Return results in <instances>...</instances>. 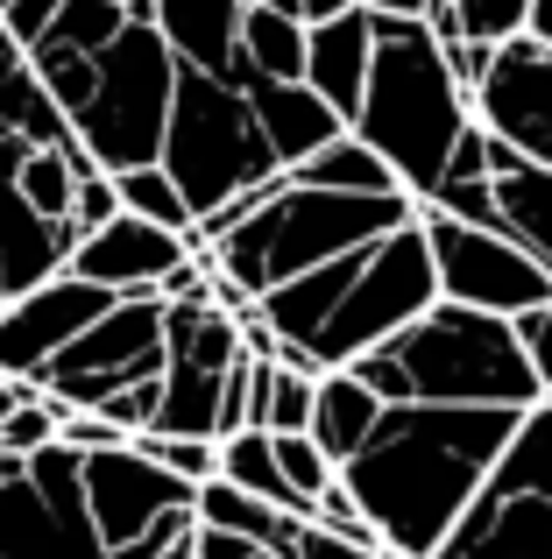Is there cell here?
Returning a JSON list of instances; mask_svg holds the SVG:
<instances>
[{
	"label": "cell",
	"mask_w": 552,
	"mask_h": 559,
	"mask_svg": "<svg viewBox=\"0 0 552 559\" xmlns=\"http://www.w3.org/2000/svg\"><path fill=\"white\" fill-rule=\"evenodd\" d=\"M383 396L375 390H361L347 369H326L319 376V404H312V439H319V453H326L333 467H347L361 453V439L375 432V418H383Z\"/></svg>",
	"instance_id": "7402d4cb"
},
{
	"label": "cell",
	"mask_w": 552,
	"mask_h": 559,
	"mask_svg": "<svg viewBox=\"0 0 552 559\" xmlns=\"http://www.w3.org/2000/svg\"><path fill=\"white\" fill-rule=\"evenodd\" d=\"M235 85L249 93V107H255V121H263V135H269V150H276L284 170H298L304 156H319L333 135H347V121L312 85H276V79H249V71H235Z\"/></svg>",
	"instance_id": "ffe728a7"
},
{
	"label": "cell",
	"mask_w": 552,
	"mask_h": 559,
	"mask_svg": "<svg viewBox=\"0 0 552 559\" xmlns=\"http://www.w3.org/2000/svg\"><path fill=\"white\" fill-rule=\"evenodd\" d=\"M8 8H14V0H0V14H8Z\"/></svg>",
	"instance_id": "ee69618b"
},
{
	"label": "cell",
	"mask_w": 552,
	"mask_h": 559,
	"mask_svg": "<svg viewBox=\"0 0 552 559\" xmlns=\"http://www.w3.org/2000/svg\"><path fill=\"white\" fill-rule=\"evenodd\" d=\"M164 178L184 191L199 234L213 219H227L235 205H249L263 185L284 178L263 121H255L249 93L235 79H206V71H178L170 93V128H164Z\"/></svg>",
	"instance_id": "8992f818"
},
{
	"label": "cell",
	"mask_w": 552,
	"mask_h": 559,
	"mask_svg": "<svg viewBox=\"0 0 552 559\" xmlns=\"http://www.w3.org/2000/svg\"><path fill=\"white\" fill-rule=\"evenodd\" d=\"M107 305H113L107 290L79 284L71 270L50 276V284H36V290H22V298H8L0 305V376L36 382L99 312H107Z\"/></svg>",
	"instance_id": "9a60e30c"
},
{
	"label": "cell",
	"mask_w": 552,
	"mask_h": 559,
	"mask_svg": "<svg viewBox=\"0 0 552 559\" xmlns=\"http://www.w3.org/2000/svg\"><path fill=\"white\" fill-rule=\"evenodd\" d=\"M8 461H14V453H0V475H8Z\"/></svg>",
	"instance_id": "7bdbcfd3"
},
{
	"label": "cell",
	"mask_w": 552,
	"mask_h": 559,
	"mask_svg": "<svg viewBox=\"0 0 552 559\" xmlns=\"http://www.w3.org/2000/svg\"><path fill=\"white\" fill-rule=\"evenodd\" d=\"M269 439H276V475H284V489H290V503H298V518H312L319 496L340 481V467L319 453L312 432H269Z\"/></svg>",
	"instance_id": "f1b7e54d"
},
{
	"label": "cell",
	"mask_w": 552,
	"mask_h": 559,
	"mask_svg": "<svg viewBox=\"0 0 552 559\" xmlns=\"http://www.w3.org/2000/svg\"><path fill=\"white\" fill-rule=\"evenodd\" d=\"M284 178H298V185H312V191H355V199H397V178H389V164L369 150V142L347 128V135H333L319 156H304L298 170H284ZM411 199V191H404Z\"/></svg>",
	"instance_id": "603a6c76"
},
{
	"label": "cell",
	"mask_w": 552,
	"mask_h": 559,
	"mask_svg": "<svg viewBox=\"0 0 552 559\" xmlns=\"http://www.w3.org/2000/svg\"><path fill=\"white\" fill-rule=\"evenodd\" d=\"M57 8H64V0H14V8L8 14H0V36H8L14 43V50H36V43L43 36H50V22H57Z\"/></svg>",
	"instance_id": "e575fe53"
},
{
	"label": "cell",
	"mask_w": 552,
	"mask_h": 559,
	"mask_svg": "<svg viewBox=\"0 0 552 559\" xmlns=\"http://www.w3.org/2000/svg\"><path fill=\"white\" fill-rule=\"evenodd\" d=\"M241 71L249 79H276V85H304V22L298 14L255 8L241 14Z\"/></svg>",
	"instance_id": "cb8c5ba5"
},
{
	"label": "cell",
	"mask_w": 552,
	"mask_h": 559,
	"mask_svg": "<svg viewBox=\"0 0 552 559\" xmlns=\"http://www.w3.org/2000/svg\"><path fill=\"white\" fill-rule=\"evenodd\" d=\"M170 93H178V57H170L164 28H156L149 0L128 8V28L93 57V85L79 93V107L64 114L71 142L85 150V164L121 178V170H149L164 156L170 128Z\"/></svg>",
	"instance_id": "52a82bcc"
},
{
	"label": "cell",
	"mask_w": 552,
	"mask_h": 559,
	"mask_svg": "<svg viewBox=\"0 0 552 559\" xmlns=\"http://www.w3.org/2000/svg\"><path fill=\"white\" fill-rule=\"evenodd\" d=\"M369 57H375V14L347 8L333 22L304 28V85L326 99L340 121L361 114V93H369Z\"/></svg>",
	"instance_id": "ac0fdd59"
},
{
	"label": "cell",
	"mask_w": 552,
	"mask_h": 559,
	"mask_svg": "<svg viewBox=\"0 0 552 559\" xmlns=\"http://www.w3.org/2000/svg\"><path fill=\"white\" fill-rule=\"evenodd\" d=\"M156 28H164L178 71H206V79H235L241 71V14L249 0H149Z\"/></svg>",
	"instance_id": "d6986e66"
},
{
	"label": "cell",
	"mask_w": 552,
	"mask_h": 559,
	"mask_svg": "<svg viewBox=\"0 0 552 559\" xmlns=\"http://www.w3.org/2000/svg\"><path fill=\"white\" fill-rule=\"evenodd\" d=\"M164 559H192V538H178V546H170Z\"/></svg>",
	"instance_id": "b9f144b4"
},
{
	"label": "cell",
	"mask_w": 552,
	"mask_h": 559,
	"mask_svg": "<svg viewBox=\"0 0 552 559\" xmlns=\"http://www.w3.org/2000/svg\"><path fill=\"white\" fill-rule=\"evenodd\" d=\"M454 14H460V36L489 43V50L531 28V0H454Z\"/></svg>",
	"instance_id": "1f68e13d"
},
{
	"label": "cell",
	"mask_w": 552,
	"mask_h": 559,
	"mask_svg": "<svg viewBox=\"0 0 552 559\" xmlns=\"http://www.w3.org/2000/svg\"><path fill=\"white\" fill-rule=\"evenodd\" d=\"M418 227H425L432 276H440L446 305H468V312H489V319H525L552 298V276L517 241H503V234L446 219L432 205H418Z\"/></svg>",
	"instance_id": "4fadbf2b"
},
{
	"label": "cell",
	"mask_w": 552,
	"mask_h": 559,
	"mask_svg": "<svg viewBox=\"0 0 552 559\" xmlns=\"http://www.w3.org/2000/svg\"><path fill=\"white\" fill-rule=\"evenodd\" d=\"M192 559H284L276 546H249V538H227V532H206L192 524Z\"/></svg>",
	"instance_id": "8d00e7d4"
},
{
	"label": "cell",
	"mask_w": 552,
	"mask_h": 559,
	"mask_svg": "<svg viewBox=\"0 0 552 559\" xmlns=\"http://www.w3.org/2000/svg\"><path fill=\"white\" fill-rule=\"evenodd\" d=\"M71 411L57 404V396H43L36 382H22V404L8 411V425H0V453H14V461H28V453L57 447V432H64Z\"/></svg>",
	"instance_id": "f546056e"
},
{
	"label": "cell",
	"mask_w": 552,
	"mask_h": 559,
	"mask_svg": "<svg viewBox=\"0 0 552 559\" xmlns=\"http://www.w3.org/2000/svg\"><path fill=\"white\" fill-rule=\"evenodd\" d=\"M107 219H121V191H113V178L107 170H85L79 178V191H71V234H99Z\"/></svg>",
	"instance_id": "d6a6232c"
},
{
	"label": "cell",
	"mask_w": 552,
	"mask_h": 559,
	"mask_svg": "<svg viewBox=\"0 0 552 559\" xmlns=\"http://www.w3.org/2000/svg\"><path fill=\"white\" fill-rule=\"evenodd\" d=\"M525 36H539V43H552V0H531V28Z\"/></svg>",
	"instance_id": "ab89813d"
},
{
	"label": "cell",
	"mask_w": 552,
	"mask_h": 559,
	"mask_svg": "<svg viewBox=\"0 0 552 559\" xmlns=\"http://www.w3.org/2000/svg\"><path fill=\"white\" fill-rule=\"evenodd\" d=\"M440 305V276H432L425 227H397L383 241L355 248V255L326 262V270L298 276V284L255 298L249 312L263 319L276 341L304 347L319 369H355L361 355H375L383 341H397L411 319H425Z\"/></svg>",
	"instance_id": "3957f363"
},
{
	"label": "cell",
	"mask_w": 552,
	"mask_h": 559,
	"mask_svg": "<svg viewBox=\"0 0 552 559\" xmlns=\"http://www.w3.org/2000/svg\"><path fill=\"white\" fill-rule=\"evenodd\" d=\"M432 559H552V396L517 418L503 461Z\"/></svg>",
	"instance_id": "ba28073f"
},
{
	"label": "cell",
	"mask_w": 552,
	"mask_h": 559,
	"mask_svg": "<svg viewBox=\"0 0 552 559\" xmlns=\"http://www.w3.org/2000/svg\"><path fill=\"white\" fill-rule=\"evenodd\" d=\"M312 404H319V376L255 361V432H312Z\"/></svg>",
	"instance_id": "4316f807"
},
{
	"label": "cell",
	"mask_w": 552,
	"mask_h": 559,
	"mask_svg": "<svg viewBox=\"0 0 552 559\" xmlns=\"http://www.w3.org/2000/svg\"><path fill=\"white\" fill-rule=\"evenodd\" d=\"M142 453H149L164 475H178L184 489H206V481H220V439H184V432H142L135 439Z\"/></svg>",
	"instance_id": "4dcf8cb0"
},
{
	"label": "cell",
	"mask_w": 552,
	"mask_h": 559,
	"mask_svg": "<svg viewBox=\"0 0 552 559\" xmlns=\"http://www.w3.org/2000/svg\"><path fill=\"white\" fill-rule=\"evenodd\" d=\"M418 199H355V191H312L298 178L263 185L249 205H235L227 219H213L199 234V255L213 270L220 305H255L269 290L298 284V276L326 270V262L355 255V248L383 241V234L411 227Z\"/></svg>",
	"instance_id": "7a4b0ae2"
},
{
	"label": "cell",
	"mask_w": 552,
	"mask_h": 559,
	"mask_svg": "<svg viewBox=\"0 0 552 559\" xmlns=\"http://www.w3.org/2000/svg\"><path fill=\"white\" fill-rule=\"evenodd\" d=\"M14 404H22V382L0 376V425H8V411H14Z\"/></svg>",
	"instance_id": "60d3db41"
},
{
	"label": "cell",
	"mask_w": 552,
	"mask_h": 559,
	"mask_svg": "<svg viewBox=\"0 0 552 559\" xmlns=\"http://www.w3.org/2000/svg\"><path fill=\"white\" fill-rule=\"evenodd\" d=\"M347 376L361 390H375L383 404H454V411H531V404H545L511 319L468 312V305H446V298L425 319H411L397 341L361 355Z\"/></svg>",
	"instance_id": "5b68a950"
},
{
	"label": "cell",
	"mask_w": 552,
	"mask_h": 559,
	"mask_svg": "<svg viewBox=\"0 0 552 559\" xmlns=\"http://www.w3.org/2000/svg\"><path fill=\"white\" fill-rule=\"evenodd\" d=\"M489 185H496V234L552 276V170L489 142Z\"/></svg>",
	"instance_id": "44dd1931"
},
{
	"label": "cell",
	"mask_w": 552,
	"mask_h": 559,
	"mask_svg": "<svg viewBox=\"0 0 552 559\" xmlns=\"http://www.w3.org/2000/svg\"><path fill=\"white\" fill-rule=\"evenodd\" d=\"M28 150H36V142L0 135V305L22 298V290H36V284H50V276H64L71 248H79L71 227H50V219L28 213L22 185H14V170H22Z\"/></svg>",
	"instance_id": "e0dca14e"
},
{
	"label": "cell",
	"mask_w": 552,
	"mask_h": 559,
	"mask_svg": "<svg viewBox=\"0 0 552 559\" xmlns=\"http://www.w3.org/2000/svg\"><path fill=\"white\" fill-rule=\"evenodd\" d=\"M192 255H199V248L184 241V234H164V227H149V219L121 213V219H107L99 234H85V241L71 248L64 270L79 276V284H99L107 298H164V284Z\"/></svg>",
	"instance_id": "2e32d148"
},
{
	"label": "cell",
	"mask_w": 552,
	"mask_h": 559,
	"mask_svg": "<svg viewBox=\"0 0 552 559\" xmlns=\"http://www.w3.org/2000/svg\"><path fill=\"white\" fill-rule=\"evenodd\" d=\"M164 298H113L50 369L36 376L43 396H57L64 411H113L128 390L164 382Z\"/></svg>",
	"instance_id": "30bf717a"
},
{
	"label": "cell",
	"mask_w": 552,
	"mask_h": 559,
	"mask_svg": "<svg viewBox=\"0 0 552 559\" xmlns=\"http://www.w3.org/2000/svg\"><path fill=\"white\" fill-rule=\"evenodd\" d=\"M192 496L199 489L164 475L135 439L113 453H85V518L99 546L121 559H164L178 538H192Z\"/></svg>",
	"instance_id": "7c38bea8"
},
{
	"label": "cell",
	"mask_w": 552,
	"mask_h": 559,
	"mask_svg": "<svg viewBox=\"0 0 552 559\" xmlns=\"http://www.w3.org/2000/svg\"><path fill=\"white\" fill-rule=\"evenodd\" d=\"M525 411H454V404H389L361 453L340 467V489L375 524L389 559H432L489 467L503 461Z\"/></svg>",
	"instance_id": "6da1fadb"
},
{
	"label": "cell",
	"mask_w": 552,
	"mask_h": 559,
	"mask_svg": "<svg viewBox=\"0 0 552 559\" xmlns=\"http://www.w3.org/2000/svg\"><path fill=\"white\" fill-rule=\"evenodd\" d=\"M276 552H284V559H389V552H375V546H347V538L319 532V524H290Z\"/></svg>",
	"instance_id": "836d02e7"
},
{
	"label": "cell",
	"mask_w": 552,
	"mask_h": 559,
	"mask_svg": "<svg viewBox=\"0 0 552 559\" xmlns=\"http://www.w3.org/2000/svg\"><path fill=\"white\" fill-rule=\"evenodd\" d=\"M361 142L389 164V178L418 205L440 191L460 135L475 128V93L454 79L440 36L411 14H375V57H369V93L355 121Z\"/></svg>",
	"instance_id": "277c9868"
},
{
	"label": "cell",
	"mask_w": 552,
	"mask_h": 559,
	"mask_svg": "<svg viewBox=\"0 0 552 559\" xmlns=\"http://www.w3.org/2000/svg\"><path fill=\"white\" fill-rule=\"evenodd\" d=\"M369 14H411V22H425V0H361Z\"/></svg>",
	"instance_id": "f35d334b"
},
{
	"label": "cell",
	"mask_w": 552,
	"mask_h": 559,
	"mask_svg": "<svg viewBox=\"0 0 552 559\" xmlns=\"http://www.w3.org/2000/svg\"><path fill=\"white\" fill-rule=\"evenodd\" d=\"M192 524L227 532V538H249V546H284V532H290L298 518H276V510L255 503V496L227 489V481H206V489L192 496Z\"/></svg>",
	"instance_id": "484cf974"
},
{
	"label": "cell",
	"mask_w": 552,
	"mask_h": 559,
	"mask_svg": "<svg viewBox=\"0 0 552 559\" xmlns=\"http://www.w3.org/2000/svg\"><path fill=\"white\" fill-rule=\"evenodd\" d=\"M347 8H361V0H298L304 28H312V22H333V14H347Z\"/></svg>",
	"instance_id": "74e56055"
},
{
	"label": "cell",
	"mask_w": 552,
	"mask_h": 559,
	"mask_svg": "<svg viewBox=\"0 0 552 559\" xmlns=\"http://www.w3.org/2000/svg\"><path fill=\"white\" fill-rule=\"evenodd\" d=\"M511 326H517V341H525V361H531V376H539V390L552 396V298L539 305V312L511 319Z\"/></svg>",
	"instance_id": "d590c367"
},
{
	"label": "cell",
	"mask_w": 552,
	"mask_h": 559,
	"mask_svg": "<svg viewBox=\"0 0 552 559\" xmlns=\"http://www.w3.org/2000/svg\"><path fill=\"white\" fill-rule=\"evenodd\" d=\"M164 411L156 432H184V439H227V390H235L241 361V312L220 305V290L206 298H164Z\"/></svg>",
	"instance_id": "9c48e42d"
},
{
	"label": "cell",
	"mask_w": 552,
	"mask_h": 559,
	"mask_svg": "<svg viewBox=\"0 0 552 559\" xmlns=\"http://www.w3.org/2000/svg\"><path fill=\"white\" fill-rule=\"evenodd\" d=\"M113 191H121V213L149 219V227H164V234H184V241L199 248V219H192V205H184V191L164 178V164L121 170V178H113Z\"/></svg>",
	"instance_id": "83f0119b"
},
{
	"label": "cell",
	"mask_w": 552,
	"mask_h": 559,
	"mask_svg": "<svg viewBox=\"0 0 552 559\" xmlns=\"http://www.w3.org/2000/svg\"><path fill=\"white\" fill-rule=\"evenodd\" d=\"M220 481L227 489H241V496H255V503H269L276 518H298V503H290V489H284V475H276V439L269 432H227L220 439ZM304 524V518H298Z\"/></svg>",
	"instance_id": "d4e9b609"
},
{
	"label": "cell",
	"mask_w": 552,
	"mask_h": 559,
	"mask_svg": "<svg viewBox=\"0 0 552 559\" xmlns=\"http://www.w3.org/2000/svg\"><path fill=\"white\" fill-rule=\"evenodd\" d=\"M475 128L496 150L552 170V43L539 36L496 43L482 85H475Z\"/></svg>",
	"instance_id": "5bb4252c"
},
{
	"label": "cell",
	"mask_w": 552,
	"mask_h": 559,
	"mask_svg": "<svg viewBox=\"0 0 552 559\" xmlns=\"http://www.w3.org/2000/svg\"><path fill=\"white\" fill-rule=\"evenodd\" d=\"M0 559H121L85 518V453L64 439L0 475Z\"/></svg>",
	"instance_id": "8fae6325"
}]
</instances>
